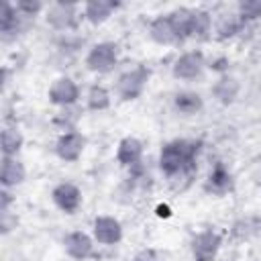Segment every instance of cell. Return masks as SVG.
<instances>
[{"instance_id": "obj_1", "label": "cell", "mask_w": 261, "mask_h": 261, "mask_svg": "<svg viewBox=\"0 0 261 261\" xmlns=\"http://www.w3.org/2000/svg\"><path fill=\"white\" fill-rule=\"evenodd\" d=\"M198 151H200L198 141L173 139V141L165 143L157 157L159 171L169 181H175L177 177H192L196 171Z\"/></svg>"}, {"instance_id": "obj_2", "label": "cell", "mask_w": 261, "mask_h": 261, "mask_svg": "<svg viewBox=\"0 0 261 261\" xmlns=\"http://www.w3.org/2000/svg\"><path fill=\"white\" fill-rule=\"evenodd\" d=\"M118 61H120V45L114 41H98L90 45L84 57L86 69L98 75H106L114 71Z\"/></svg>"}, {"instance_id": "obj_3", "label": "cell", "mask_w": 261, "mask_h": 261, "mask_svg": "<svg viewBox=\"0 0 261 261\" xmlns=\"http://www.w3.org/2000/svg\"><path fill=\"white\" fill-rule=\"evenodd\" d=\"M151 80V69L145 65H135L122 71L114 82V94L122 102H133L143 96L147 84Z\"/></svg>"}, {"instance_id": "obj_4", "label": "cell", "mask_w": 261, "mask_h": 261, "mask_svg": "<svg viewBox=\"0 0 261 261\" xmlns=\"http://www.w3.org/2000/svg\"><path fill=\"white\" fill-rule=\"evenodd\" d=\"M45 22L57 31V33H69L77 27L80 18H82V10H80V4L75 2H51L45 6Z\"/></svg>"}, {"instance_id": "obj_5", "label": "cell", "mask_w": 261, "mask_h": 261, "mask_svg": "<svg viewBox=\"0 0 261 261\" xmlns=\"http://www.w3.org/2000/svg\"><path fill=\"white\" fill-rule=\"evenodd\" d=\"M206 55L200 49H190L179 53L171 63V75L179 82H196L206 71Z\"/></svg>"}, {"instance_id": "obj_6", "label": "cell", "mask_w": 261, "mask_h": 261, "mask_svg": "<svg viewBox=\"0 0 261 261\" xmlns=\"http://www.w3.org/2000/svg\"><path fill=\"white\" fill-rule=\"evenodd\" d=\"M222 249V234L214 228L196 232L190 241V255L194 261H214Z\"/></svg>"}, {"instance_id": "obj_7", "label": "cell", "mask_w": 261, "mask_h": 261, "mask_svg": "<svg viewBox=\"0 0 261 261\" xmlns=\"http://www.w3.org/2000/svg\"><path fill=\"white\" fill-rule=\"evenodd\" d=\"M47 98L53 106L57 108H67V106H75L80 104L82 98V90L80 84L71 77V75H59L49 84L47 90Z\"/></svg>"}, {"instance_id": "obj_8", "label": "cell", "mask_w": 261, "mask_h": 261, "mask_svg": "<svg viewBox=\"0 0 261 261\" xmlns=\"http://www.w3.org/2000/svg\"><path fill=\"white\" fill-rule=\"evenodd\" d=\"M92 239L100 247H116L122 241V224L112 214H98L92 220Z\"/></svg>"}, {"instance_id": "obj_9", "label": "cell", "mask_w": 261, "mask_h": 261, "mask_svg": "<svg viewBox=\"0 0 261 261\" xmlns=\"http://www.w3.org/2000/svg\"><path fill=\"white\" fill-rule=\"evenodd\" d=\"M247 24H243V20L239 18V14L234 12V8H224L222 12H212V37L220 43L232 41L237 37H241L245 33Z\"/></svg>"}, {"instance_id": "obj_10", "label": "cell", "mask_w": 261, "mask_h": 261, "mask_svg": "<svg viewBox=\"0 0 261 261\" xmlns=\"http://www.w3.org/2000/svg\"><path fill=\"white\" fill-rule=\"evenodd\" d=\"M51 200L57 206V210L71 216V214L80 212V208L84 204V194H82V188L75 186L73 181H59L51 190Z\"/></svg>"}, {"instance_id": "obj_11", "label": "cell", "mask_w": 261, "mask_h": 261, "mask_svg": "<svg viewBox=\"0 0 261 261\" xmlns=\"http://www.w3.org/2000/svg\"><path fill=\"white\" fill-rule=\"evenodd\" d=\"M61 245H63L65 255L73 261H86V259L94 257V251H96V243H94L92 234L86 230H71V232L63 234Z\"/></svg>"}, {"instance_id": "obj_12", "label": "cell", "mask_w": 261, "mask_h": 261, "mask_svg": "<svg viewBox=\"0 0 261 261\" xmlns=\"http://www.w3.org/2000/svg\"><path fill=\"white\" fill-rule=\"evenodd\" d=\"M86 137L80 130H67L61 133L55 141V155L63 161V163H75L82 159L84 151H86Z\"/></svg>"}, {"instance_id": "obj_13", "label": "cell", "mask_w": 261, "mask_h": 261, "mask_svg": "<svg viewBox=\"0 0 261 261\" xmlns=\"http://www.w3.org/2000/svg\"><path fill=\"white\" fill-rule=\"evenodd\" d=\"M232 186H234L232 171L222 161H216L204 179V192L220 198V196H226L228 192H232Z\"/></svg>"}, {"instance_id": "obj_14", "label": "cell", "mask_w": 261, "mask_h": 261, "mask_svg": "<svg viewBox=\"0 0 261 261\" xmlns=\"http://www.w3.org/2000/svg\"><path fill=\"white\" fill-rule=\"evenodd\" d=\"M143 155H145V147H143V141L128 135V137H122L116 145V163L120 167H126V169H133L135 165H139L143 161Z\"/></svg>"}, {"instance_id": "obj_15", "label": "cell", "mask_w": 261, "mask_h": 261, "mask_svg": "<svg viewBox=\"0 0 261 261\" xmlns=\"http://www.w3.org/2000/svg\"><path fill=\"white\" fill-rule=\"evenodd\" d=\"M116 8H118V2H112V0H88L84 2V6H80L82 18L92 27H100L106 20H110Z\"/></svg>"}, {"instance_id": "obj_16", "label": "cell", "mask_w": 261, "mask_h": 261, "mask_svg": "<svg viewBox=\"0 0 261 261\" xmlns=\"http://www.w3.org/2000/svg\"><path fill=\"white\" fill-rule=\"evenodd\" d=\"M147 35L153 43L157 45H163V47H171V45H179V39L173 31V24L169 20L167 14H157L149 20V27H147Z\"/></svg>"}, {"instance_id": "obj_17", "label": "cell", "mask_w": 261, "mask_h": 261, "mask_svg": "<svg viewBox=\"0 0 261 261\" xmlns=\"http://www.w3.org/2000/svg\"><path fill=\"white\" fill-rule=\"evenodd\" d=\"M27 167L18 157H2L0 155V188L12 190L24 184Z\"/></svg>"}, {"instance_id": "obj_18", "label": "cell", "mask_w": 261, "mask_h": 261, "mask_svg": "<svg viewBox=\"0 0 261 261\" xmlns=\"http://www.w3.org/2000/svg\"><path fill=\"white\" fill-rule=\"evenodd\" d=\"M210 92H212V98H214L218 104L230 106V104H234L237 98L241 96V82H239L234 75H230V73H222V75H218V80L212 84Z\"/></svg>"}, {"instance_id": "obj_19", "label": "cell", "mask_w": 261, "mask_h": 261, "mask_svg": "<svg viewBox=\"0 0 261 261\" xmlns=\"http://www.w3.org/2000/svg\"><path fill=\"white\" fill-rule=\"evenodd\" d=\"M173 110L181 116H196L204 110V98L194 90H179L173 96Z\"/></svg>"}, {"instance_id": "obj_20", "label": "cell", "mask_w": 261, "mask_h": 261, "mask_svg": "<svg viewBox=\"0 0 261 261\" xmlns=\"http://www.w3.org/2000/svg\"><path fill=\"white\" fill-rule=\"evenodd\" d=\"M188 39H194V41L212 39V12L208 8H192Z\"/></svg>"}, {"instance_id": "obj_21", "label": "cell", "mask_w": 261, "mask_h": 261, "mask_svg": "<svg viewBox=\"0 0 261 261\" xmlns=\"http://www.w3.org/2000/svg\"><path fill=\"white\" fill-rule=\"evenodd\" d=\"M24 147V135L16 124H6L0 128V155L18 157Z\"/></svg>"}, {"instance_id": "obj_22", "label": "cell", "mask_w": 261, "mask_h": 261, "mask_svg": "<svg viewBox=\"0 0 261 261\" xmlns=\"http://www.w3.org/2000/svg\"><path fill=\"white\" fill-rule=\"evenodd\" d=\"M22 22H24V18H20L16 14L14 4L6 2V0H0V35L14 39L16 35H20Z\"/></svg>"}, {"instance_id": "obj_23", "label": "cell", "mask_w": 261, "mask_h": 261, "mask_svg": "<svg viewBox=\"0 0 261 261\" xmlns=\"http://www.w3.org/2000/svg\"><path fill=\"white\" fill-rule=\"evenodd\" d=\"M86 108L90 112H104L112 106V92L104 84H92L86 92Z\"/></svg>"}, {"instance_id": "obj_24", "label": "cell", "mask_w": 261, "mask_h": 261, "mask_svg": "<svg viewBox=\"0 0 261 261\" xmlns=\"http://www.w3.org/2000/svg\"><path fill=\"white\" fill-rule=\"evenodd\" d=\"M171 24H173V31L179 39V43L188 41V35H190V18H192V8L190 6H177L173 8L171 12H167Z\"/></svg>"}, {"instance_id": "obj_25", "label": "cell", "mask_w": 261, "mask_h": 261, "mask_svg": "<svg viewBox=\"0 0 261 261\" xmlns=\"http://www.w3.org/2000/svg\"><path fill=\"white\" fill-rule=\"evenodd\" d=\"M80 118H82V108L75 104V106L59 108V112H57L55 118H53V124L59 126L61 133L77 130V122H80Z\"/></svg>"}, {"instance_id": "obj_26", "label": "cell", "mask_w": 261, "mask_h": 261, "mask_svg": "<svg viewBox=\"0 0 261 261\" xmlns=\"http://www.w3.org/2000/svg\"><path fill=\"white\" fill-rule=\"evenodd\" d=\"M234 12L243 20V24L249 27L251 22L259 20V16H261V0H241L234 6Z\"/></svg>"}, {"instance_id": "obj_27", "label": "cell", "mask_w": 261, "mask_h": 261, "mask_svg": "<svg viewBox=\"0 0 261 261\" xmlns=\"http://www.w3.org/2000/svg\"><path fill=\"white\" fill-rule=\"evenodd\" d=\"M45 6L47 4H43L41 0H18V2H14L16 14L24 20H31V18L39 16L41 12H45Z\"/></svg>"}, {"instance_id": "obj_28", "label": "cell", "mask_w": 261, "mask_h": 261, "mask_svg": "<svg viewBox=\"0 0 261 261\" xmlns=\"http://www.w3.org/2000/svg\"><path fill=\"white\" fill-rule=\"evenodd\" d=\"M18 214L12 212L10 208L8 210H2L0 212V234H10L18 228Z\"/></svg>"}, {"instance_id": "obj_29", "label": "cell", "mask_w": 261, "mask_h": 261, "mask_svg": "<svg viewBox=\"0 0 261 261\" xmlns=\"http://www.w3.org/2000/svg\"><path fill=\"white\" fill-rule=\"evenodd\" d=\"M130 261H159V253L153 247H143L130 257Z\"/></svg>"}, {"instance_id": "obj_30", "label": "cell", "mask_w": 261, "mask_h": 261, "mask_svg": "<svg viewBox=\"0 0 261 261\" xmlns=\"http://www.w3.org/2000/svg\"><path fill=\"white\" fill-rule=\"evenodd\" d=\"M12 204H14V196H12V192L0 188V212H2V210H8Z\"/></svg>"}, {"instance_id": "obj_31", "label": "cell", "mask_w": 261, "mask_h": 261, "mask_svg": "<svg viewBox=\"0 0 261 261\" xmlns=\"http://www.w3.org/2000/svg\"><path fill=\"white\" fill-rule=\"evenodd\" d=\"M155 214H157L159 218H169V216H171V208H169L167 204H159V206L155 208Z\"/></svg>"}, {"instance_id": "obj_32", "label": "cell", "mask_w": 261, "mask_h": 261, "mask_svg": "<svg viewBox=\"0 0 261 261\" xmlns=\"http://www.w3.org/2000/svg\"><path fill=\"white\" fill-rule=\"evenodd\" d=\"M6 80H8V71H6L4 65H0V90L6 86Z\"/></svg>"}]
</instances>
